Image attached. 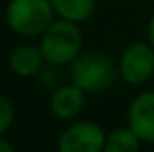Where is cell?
<instances>
[{
	"instance_id": "7",
	"label": "cell",
	"mask_w": 154,
	"mask_h": 152,
	"mask_svg": "<svg viewBox=\"0 0 154 152\" xmlns=\"http://www.w3.org/2000/svg\"><path fill=\"white\" fill-rule=\"evenodd\" d=\"M84 105V96L78 86H64L55 92L51 99V109L57 117L60 119H70L82 111Z\"/></svg>"
},
{
	"instance_id": "2",
	"label": "cell",
	"mask_w": 154,
	"mask_h": 152,
	"mask_svg": "<svg viewBox=\"0 0 154 152\" xmlns=\"http://www.w3.org/2000/svg\"><path fill=\"white\" fill-rule=\"evenodd\" d=\"M82 47V35L74 22L60 20L49 26L41 37V51L47 62L51 65H66L78 57Z\"/></svg>"
},
{
	"instance_id": "10",
	"label": "cell",
	"mask_w": 154,
	"mask_h": 152,
	"mask_svg": "<svg viewBox=\"0 0 154 152\" xmlns=\"http://www.w3.org/2000/svg\"><path fill=\"white\" fill-rule=\"evenodd\" d=\"M105 152H139V135L133 129H115L107 137Z\"/></svg>"
},
{
	"instance_id": "6",
	"label": "cell",
	"mask_w": 154,
	"mask_h": 152,
	"mask_svg": "<svg viewBox=\"0 0 154 152\" xmlns=\"http://www.w3.org/2000/svg\"><path fill=\"white\" fill-rule=\"evenodd\" d=\"M129 121L140 141L154 142V92L140 94L133 102Z\"/></svg>"
},
{
	"instance_id": "11",
	"label": "cell",
	"mask_w": 154,
	"mask_h": 152,
	"mask_svg": "<svg viewBox=\"0 0 154 152\" xmlns=\"http://www.w3.org/2000/svg\"><path fill=\"white\" fill-rule=\"evenodd\" d=\"M0 109H2V113H0V131L6 133L12 119H14V109H12V103L8 98H0Z\"/></svg>"
},
{
	"instance_id": "1",
	"label": "cell",
	"mask_w": 154,
	"mask_h": 152,
	"mask_svg": "<svg viewBox=\"0 0 154 152\" xmlns=\"http://www.w3.org/2000/svg\"><path fill=\"white\" fill-rule=\"evenodd\" d=\"M53 14L51 0H10L6 8L10 29L27 37L45 33L53 23Z\"/></svg>"
},
{
	"instance_id": "5",
	"label": "cell",
	"mask_w": 154,
	"mask_h": 152,
	"mask_svg": "<svg viewBox=\"0 0 154 152\" xmlns=\"http://www.w3.org/2000/svg\"><path fill=\"white\" fill-rule=\"evenodd\" d=\"M103 146V131L94 123H76L59 141V152H100Z\"/></svg>"
},
{
	"instance_id": "3",
	"label": "cell",
	"mask_w": 154,
	"mask_h": 152,
	"mask_svg": "<svg viewBox=\"0 0 154 152\" xmlns=\"http://www.w3.org/2000/svg\"><path fill=\"white\" fill-rule=\"evenodd\" d=\"M70 76L82 92H103L115 80V66L102 53H86L72 61Z\"/></svg>"
},
{
	"instance_id": "12",
	"label": "cell",
	"mask_w": 154,
	"mask_h": 152,
	"mask_svg": "<svg viewBox=\"0 0 154 152\" xmlns=\"http://www.w3.org/2000/svg\"><path fill=\"white\" fill-rule=\"evenodd\" d=\"M148 41L154 47V16L150 18V23H148Z\"/></svg>"
},
{
	"instance_id": "8",
	"label": "cell",
	"mask_w": 154,
	"mask_h": 152,
	"mask_svg": "<svg viewBox=\"0 0 154 152\" xmlns=\"http://www.w3.org/2000/svg\"><path fill=\"white\" fill-rule=\"evenodd\" d=\"M43 59L45 57H43L41 47L37 49V47H33V45H22V47L12 51L10 68L18 76H31L41 68Z\"/></svg>"
},
{
	"instance_id": "13",
	"label": "cell",
	"mask_w": 154,
	"mask_h": 152,
	"mask_svg": "<svg viewBox=\"0 0 154 152\" xmlns=\"http://www.w3.org/2000/svg\"><path fill=\"white\" fill-rule=\"evenodd\" d=\"M0 152H14L8 141H0Z\"/></svg>"
},
{
	"instance_id": "9",
	"label": "cell",
	"mask_w": 154,
	"mask_h": 152,
	"mask_svg": "<svg viewBox=\"0 0 154 152\" xmlns=\"http://www.w3.org/2000/svg\"><path fill=\"white\" fill-rule=\"evenodd\" d=\"M55 14L68 22H86L96 12V0H51Z\"/></svg>"
},
{
	"instance_id": "4",
	"label": "cell",
	"mask_w": 154,
	"mask_h": 152,
	"mask_svg": "<svg viewBox=\"0 0 154 152\" xmlns=\"http://www.w3.org/2000/svg\"><path fill=\"white\" fill-rule=\"evenodd\" d=\"M121 76L129 84H143L154 72V47L148 43H133L119 62Z\"/></svg>"
}]
</instances>
